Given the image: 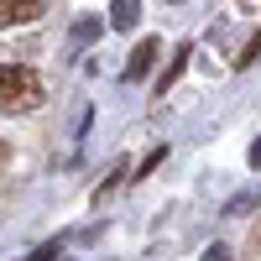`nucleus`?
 <instances>
[{
  "instance_id": "6e6552de",
  "label": "nucleus",
  "mask_w": 261,
  "mask_h": 261,
  "mask_svg": "<svg viewBox=\"0 0 261 261\" xmlns=\"http://www.w3.org/2000/svg\"><path fill=\"white\" fill-rule=\"evenodd\" d=\"M256 199H261V193L251 188V193H241L235 204H225V214H251V209H256Z\"/></svg>"
},
{
  "instance_id": "7ed1b4c3",
  "label": "nucleus",
  "mask_w": 261,
  "mask_h": 261,
  "mask_svg": "<svg viewBox=\"0 0 261 261\" xmlns=\"http://www.w3.org/2000/svg\"><path fill=\"white\" fill-rule=\"evenodd\" d=\"M47 11V0H0V27H21Z\"/></svg>"
},
{
  "instance_id": "f257e3e1",
  "label": "nucleus",
  "mask_w": 261,
  "mask_h": 261,
  "mask_svg": "<svg viewBox=\"0 0 261 261\" xmlns=\"http://www.w3.org/2000/svg\"><path fill=\"white\" fill-rule=\"evenodd\" d=\"M42 99H47V89H42V79L32 68L0 63V105H6V110H37Z\"/></svg>"
},
{
  "instance_id": "423d86ee",
  "label": "nucleus",
  "mask_w": 261,
  "mask_h": 261,
  "mask_svg": "<svg viewBox=\"0 0 261 261\" xmlns=\"http://www.w3.org/2000/svg\"><path fill=\"white\" fill-rule=\"evenodd\" d=\"M99 32H105V21H99V16H84V21H79V32H73V37H79V42H94Z\"/></svg>"
},
{
  "instance_id": "20e7f679",
  "label": "nucleus",
  "mask_w": 261,
  "mask_h": 261,
  "mask_svg": "<svg viewBox=\"0 0 261 261\" xmlns=\"http://www.w3.org/2000/svg\"><path fill=\"white\" fill-rule=\"evenodd\" d=\"M141 21V0H115L110 6V32H130Z\"/></svg>"
},
{
  "instance_id": "0eeeda50",
  "label": "nucleus",
  "mask_w": 261,
  "mask_h": 261,
  "mask_svg": "<svg viewBox=\"0 0 261 261\" xmlns=\"http://www.w3.org/2000/svg\"><path fill=\"white\" fill-rule=\"evenodd\" d=\"M256 58H261V27H256V37L246 42V53H241V58H235V68H251V63H256Z\"/></svg>"
},
{
  "instance_id": "39448f33",
  "label": "nucleus",
  "mask_w": 261,
  "mask_h": 261,
  "mask_svg": "<svg viewBox=\"0 0 261 261\" xmlns=\"http://www.w3.org/2000/svg\"><path fill=\"white\" fill-rule=\"evenodd\" d=\"M183 73H188V42H183V47H178V53H172V63H167V68L157 73V89L167 94V89H172V84H178Z\"/></svg>"
},
{
  "instance_id": "f03ea898",
  "label": "nucleus",
  "mask_w": 261,
  "mask_h": 261,
  "mask_svg": "<svg viewBox=\"0 0 261 261\" xmlns=\"http://www.w3.org/2000/svg\"><path fill=\"white\" fill-rule=\"evenodd\" d=\"M157 53H162V42H157V37L136 42V47H130V58H125V84H146V73L157 68Z\"/></svg>"
},
{
  "instance_id": "f8f14e48",
  "label": "nucleus",
  "mask_w": 261,
  "mask_h": 261,
  "mask_svg": "<svg viewBox=\"0 0 261 261\" xmlns=\"http://www.w3.org/2000/svg\"><path fill=\"white\" fill-rule=\"evenodd\" d=\"M251 162H256V167H261V136H256V141H251Z\"/></svg>"
},
{
  "instance_id": "1a4fd4ad",
  "label": "nucleus",
  "mask_w": 261,
  "mask_h": 261,
  "mask_svg": "<svg viewBox=\"0 0 261 261\" xmlns=\"http://www.w3.org/2000/svg\"><path fill=\"white\" fill-rule=\"evenodd\" d=\"M167 157V146H157V151H146V157H141V167H136V178H146V172H157V162Z\"/></svg>"
},
{
  "instance_id": "9b49d317",
  "label": "nucleus",
  "mask_w": 261,
  "mask_h": 261,
  "mask_svg": "<svg viewBox=\"0 0 261 261\" xmlns=\"http://www.w3.org/2000/svg\"><path fill=\"white\" fill-rule=\"evenodd\" d=\"M204 261H230V246H209V251H204Z\"/></svg>"
},
{
  "instance_id": "9d476101",
  "label": "nucleus",
  "mask_w": 261,
  "mask_h": 261,
  "mask_svg": "<svg viewBox=\"0 0 261 261\" xmlns=\"http://www.w3.org/2000/svg\"><path fill=\"white\" fill-rule=\"evenodd\" d=\"M27 261H58V246H42V251H32Z\"/></svg>"
}]
</instances>
